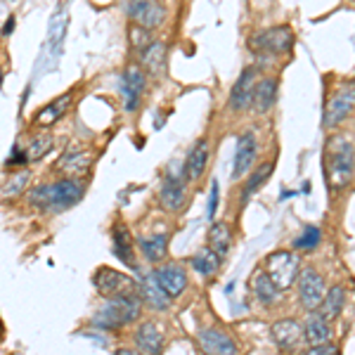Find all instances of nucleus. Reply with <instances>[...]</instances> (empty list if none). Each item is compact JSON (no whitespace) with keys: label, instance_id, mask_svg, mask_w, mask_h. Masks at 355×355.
<instances>
[{"label":"nucleus","instance_id":"obj_21","mask_svg":"<svg viewBox=\"0 0 355 355\" xmlns=\"http://www.w3.org/2000/svg\"><path fill=\"white\" fill-rule=\"evenodd\" d=\"M209 159H211V145L206 137H199L192 145L190 154L185 159V180L187 182H199L202 175L209 168Z\"/></svg>","mask_w":355,"mask_h":355},{"label":"nucleus","instance_id":"obj_30","mask_svg":"<svg viewBox=\"0 0 355 355\" xmlns=\"http://www.w3.org/2000/svg\"><path fill=\"white\" fill-rule=\"evenodd\" d=\"M343 308H346V289H343L341 284H336V287H331V289L324 291L322 303H320L318 313L322 315V318H327L329 322H331V320H336L343 313Z\"/></svg>","mask_w":355,"mask_h":355},{"label":"nucleus","instance_id":"obj_20","mask_svg":"<svg viewBox=\"0 0 355 355\" xmlns=\"http://www.w3.org/2000/svg\"><path fill=\"white\" fill-rule=\"evenodd\" d=\"M135 348L142 355H162L166 346V336L157 322H142L133 334Z\"/></svg>","mask_w":355,"mask_h":355},{"label":"nucleus","instance_id":"obj_5","mask_svg":"<svg viewBox=\"0 0 355 355\" xmlns=\"http://www.w3.org/2000/svg\"><path fill=\"white\" fill-rule=\"evenodd\" d=\"M93 284L97 294L105 299H116V296H135L137 294V282L130 275H125L116 268L102 266L97 268L93 275Z\"/></svg>","mask_w":355,"mask_h":355},{"label":"nucleus","instance_id":"obj_27","mask_svg":"<svg viewBox=\"0 0 355 355\" xmlns=\"http://www.w3.org/2000/svg\"><path fill=\"white\" fill-rule=\"evenodd\" d=\"M140 62L152 76L162 78L166 73V64H168V50H166V45L162 41H152L140 53Z\"/></svg>","mask_w":355,"mask_h":355},{"label":"nucleus","instance_id":"obj_15","mask_svg":"<svg viewBox=\"0 0 355 355\" xmlns=\"http://www.w3.org/2000/svg\"><path fill=\"white\" fill-rule=\"evenodd\" d=\"M135 282H137V296H140L142 303H147L152 311H168L173 299H171V296L162 289V284L157 282L154 270L142 272L140 279H135Z\"/></svg>","mask_w":355,"mask_h":355},{"label":"nucleus","instance_id":"obj_2","mask_svg":"<svg viewBox=\"0 0 355 355\" xmlns=\"http://www.w3.org/2000/svg\"><path fill=\"white\" fill-rule=\"evenodd\" d=\"M142 313V301L140 296H116V299H107L105 306L90 318V324L95 329L102 331H116L133 324Z\"/></svg>","mask_w":355,"mask_h":355},{"label":"nucleus","instance_id":"obj_24","mask_svg":"<svg viewBox=\"0 0 355 355\" xmlns=\"http://www.w3.org/2000/svg\"><path fill=\"white\" fill-rule=\"evenodd\" d=\"M31 171L28 168H17L10 175H5V180L0 182V202H15V199L24 197V192L31 185Z\"/></svg>","mask_w":355,"mask_h":355},{"label":"nucleus","instance_id":"obj_38","mask_svg":"<svg viewBox=\"0 0 355 355\" xmlns=\"http://www.w3.org/2000/svg\"><path fill=\"white\" fill-rule=\"evenodd\" d=\"M303 355H341V351H339V346H336V343L327 341V343H318V346H311Z\"/></svg>","mask_w":355,"mask_h":355},{"label":"nucleus","instance_id":"obj_16","mask_svg":"<svg viewBox=\"0 0 355 355\" xmlns=\"http://www.w3.org/2000/svg\"><path fill=\"white\" fill-rule=\"evenodd\" d=\"M154 275H157V282L162 284V289L171 296V299H180V296L185 294L187 284H190L187 270L180 266V263H166V266L157 268Z\"/></svg>","mask_w":355,"mask_h":355},{"label":"nucleus","instance_id":"obj_31","mask_svg":"<svg viewBox=\"0 0 355 355\" xmlns=\"http://www.w3.org/2000/svg\"><path fill=\"white\" fill-rule=\"evenodd\" d=\"M209 246L220 256V259H225V256L230 254V249H232V227H230V223L216 220L214 225H211Z\"/></svg>","mask_w":355,"mask_h":355},{"label":"nucleus","instance_id":"obj_42","mask_svg":"<svg viewBox=\"0 0 355 355\" xmlns=\"http://www.w3.org/2000/svg\"><path fill=\"white\" fill-rule=\"evenodd\" d=\"M114 355H142V353L137 351V348H119Z\"/></svg>","mask_w":355,"mask_h":355},{"label":"nucleus","instance_id":"obj_10","mask_svg":"<svg viewBox=\"0 0 355 355\" xmlns=\"http://www.w3.org/2000/svg\"><path fill=\"white\" fill-rule=\"evenodd\" d=\"M121 97H123V110L128 114L137 112L142 100V93L147 90V73L140 64H128L121 73Z\"/></svg>","mask_w":355,"mask_h":355},{"label":"nucleus","instance_id":"obj_4","mask_svg":"<svg viewBox=\"0 0 355 355\" xmlns=\"http://www.w3.org/2000/svg\"><path fill=\"white\" fill-rule=\"evenodd\" d=\"M266 266H268V277L275 282V287L279 291H287L294 287L296 277H299V270H301V259L299 254L294 251H272L270 256L266 259Z\"/></svg>","mask_w":355,"mask_h":355},{"label":"nucleus","instance_id":"obj_6","mask_svg":"<svg viewBox=\"0 0 355 355\" xmlns=\"http://www.w3.org/2000/svg\"><path fill=\"white\" fill-rule=\"evenodd\" d=\"M85 194V182L78 178H60L48 182V214H60L76 206Z\"/></svg>","mask_w":355,"mask_h":355},{"label":"nucleus","instance_id":"obj_29","mask_svg":"<svg viewBox=\"0 0 355 355\" xmlns=\"http://www.w3.org/2000/svg\"><path fill=\"white\" fill-rule=\"evenodd\" d=\"M251 291H254L256 301H259L261 306H272V303H277V299L282 296V291L275 287V282L268 277L266 270H256L254 279H251Z\"/></svg>","mask_w":355,"mask_h":355},{"label":"nucleus","instance_id":"obj_8","mask_svg":"<svg viewBox=\"0 0 355 355\" xmlns=\"http://www.w3.org/2000/svg\"><path fill=\"white\" fill-rule=\"evenodd\" d=\"M296 294H299V303L303 306V311H318L322 296L327 291V282L315 268H301L299 277H296Z\"/></svg>","mask_w":355,"mask_h":355},{"label":"nucleus","instance_id":"obj_11","mask_svg":"<svg viewBox=\"0 0 355 355\" xmlns=\"http://www.w3.org/2000/svg\"><path fill=\"white\" fill-rule=\"evenodd\" d=\"M256 81H259V71H256V67H244L242 71H239L237 81L232 83L230 97H227V110H230L232 114H242L246 110H251Z\"/></svg>","mask_w":355,"mask_h":355},{"label":"nucleus","instance_id":"obj_14","mask_svg":"<svg viewBox=\"0 0 355 355\" xmlns=\"http://www.w3.org/2000/svg\"><path fill=\"white\" fill-rule=\"evenodd\" d=\"M187 204V190L182 178L164 175L162 187H159V206L166 214H180Z\"/></svg>","mask_w":355,"mask_h":355},{"label":"nucleus","instance_id":"obj_37","mask_svg":"<svg viewBox=\"0 0 355 355\" xmlns=\"http://www.w3.org/2000/svg\"><path fill=\"white\" fill-rule=\"evenodd\" d=\"M28 164V157H26V150H21L19 145L12 147V154H10V159L5 162L8 168H26Z\"/></svg>","mask_w":355,"mask_h":355},{"label":"nucleus","instance_id":"obj_9","mask_svg":"<svg viewBox=\"0 0 355 355\" xmlns=\"http://www.w3.org/2000/svg\"><path fill=\"white\" fill-rule=\"evenodd\" d=\"M125 15L133 19V24L154 31V28L164 26L166 10L159 0H123Z\"/></svg>","mask_w":355,"mask_h":355},{"label":"nucleus","instance_id":"obj_34","mask_svg":"<svg viewBox=\"0 0 355 355\" xmlns=\"http://www.w3.org/2000/svg\"><path fill=\"white\" fill-rule=\"evenodd\" d=\"M320 242H322V230H320L318 225H308L306 230L301 232V237L294 239V249L313 251Z\"/></svg>","mask_w":355,"mask_h":355},{"label":"nucleus","instance_id":"obj_40","mask_svg":"<svg viewBox=\"0 0 355 355\" xmlns=\"http://www.w3.org/2000/svg\"><path fill=\"white\" fill-rule=\"evenodd\" d=\"M62 38H64V24H57V21H53V28H50V45H53L55 55L60 53V45H62Z\"/></svg>","mask_w":355,"mask_h":355},{"label":"nucleus","instance_id":"obj_7","mask_svg":"<svg viewBox=\"0 0 355 355\" xmlns=\"http://www.w3.org/2000/svg\"><path fill=\"white\" fill-rule=\"evenodd\" d=\"M353 107H355V88H353V83L351 81L341 83L339 88H336L334 93L329 95L327 105H324L322 125L327 130L339 128V125L346 121V119H351Z\"/></svg>","mask_w":355,"mask_h":355},{"label":"nucleus","instance_id":"obj_35","mask_svg":"<svg viewBox=\"0 0 355 355\" xmlns=\"http://www.w3.org/2000/svg\"><path fill=\"white\" fill-rule=\"evenodd\" d=\"M150 33L152 31H147V28H142V26H137V24L128 26V41H130V45H133V50H137V55H140L142 50H145L147 45L152 43Z\"/></svg>","mask_w":355,"mask_h":355},{"label":"nucleus","instance_id":"obj_19","mask_svg":"<svg viewBox=\"0 0 355 355\" xmlns=\"http://www.w3.org/2000/svg\"><path fill=\"white\" fill-rule=\"evenodd\" d=\"M112 242H114V256H116L119 261L123 263L125 268H130V270H137V254H135V239L133 234H130L128 225H123V223H116L112 230Z\"/></svg>","mask_w":355,"mask_h":355},{"label":"nucleus","instance_id":"obj_3","mask_svg":"<svg viewBox=\"0 0 355 355\" xmlns=\"http://www.w3.org/2000/svg\"><path fill=\"white\" fill-rule=\"evenodd\" d=\"M294 31L287 24L263 28V31L254 33L249 38V50H254L261 57H275V55H284L294 48Z\"/></svg>","mask_w":355,"mask_h":355},{"label":"nucleus","instance_id":"obj_13","mask_svg":"<svg viewBox=\"0 0 355 355\" xmlns=\"http://www.w3.org/2000/svg\"><path fill=\"white\" fill-rule=\"evenodd\" d=\"M197 343L204 355H239L237 341L220 327H204L197 334Z\"/></svg>","mask_w":355,"mask_h":355},{"label":"nucleus","instance_id":"obj_39","mask_svg":"<svg viewBox=\"0 0 355 355\" xmlns=\"http://www.w3.org/2000/svg\"><path fill=\"white\" fill-rule=\"evenodd\" d=\"M216 211H218V180L211 182V194H209V209H206V216L214 220Z\"/></svg>","mask_w":355,"mask_h":355},{"label":"nucleus","instance_id":"obj_33","mask_svg":"<svg viewBox=\"0 0 355 355\" xmlns=\"http://www.w3.org/2000/svg\"><path fill=\"white\" fill-rule=\"evenodd\" d=\"M53 147H55V137L53 135H48V133L36 135L26 147L28 162H41L43 157H48V154L53 152Z\"/></svg>","mask_w":355,"mask_h":355},{"label":"nucleus","instance_id":"obj_36","mask_svg":"<svg viewBox=\"0 0 355 355\" xmlns=\"http://www.w3.org/2000/svg\"><path fill=\"white\" fill-rule=\"evenodd\" d=\"M26 202L28 206L38 211H48V185H36L26 192Z\"/></svg>","mask_w":355,"mask_h":355},{"label":"nucleus","instance_id":"obj_28","mask_svg":"<svg viewBox=\"0 0 355 355\" xmlns=\"http://www.w3.org/2000/svg\"><path fill=\"white\" fill-rule=\"evenodd\" d=\"M275 100H277V78L266 76V78H261V81H256L251 107L259 114H268L275 107Z\"/></svg>","mask_w":355,"mask_h":355},{"label":"nucleus","instance_id":"obj_22","mask_svg":"<svg viewBox=\"0 0 355 355\" xmlns=\"http://www.w3.org/2000/svg\"><path fill=\"white\" fill-rule=\"evenodd\" d=\"M71 102H73V93H64L60 97H55L50 105H45L38 110V114L33 116V123H36V128H50V125H55L57 121H62V116L71 110Z\"/></svg>","mask_w":355,"mask_h":355},{"label":"nucleus","instance_id":"obj_18","mask_svg":"<svg viewBox=\"0 0 355 355\" xmlns=\"http://www.w3.org/2000/svg\"><path fill=\"white\" fill-rule=\"evenodd\" d=\"M55 171H60L67 178H85L93 171V154L88 150H67L62 159L55 164Z\"/></svg>","mask_w":355,"mask_h":355},{"label":"nucleus","instance_id":"obj_12","mask_svg":"<svg viewBox=\"0 0 355 355\" xmlns=\"http://www.w3.org/2000/svg\"><path fill=\"white\" fill-rule=\"evenodd\" d=\"M256 157H259V140H256L254 130H244L234 147L232 159V180H242V178L254 168Z\"/></svg>","mask_w":355,"mask_h":355},{"label":"nucleus","instance_id":"obj_43","mask_svg":"<svg viewBox=\"0 0 355 355\" xmlns=\"http://www.w3.org/2000/svg\"><path fill=\"white\" fill-rule=\"evenodd\" d=\"M0 85H3V67H0Z\"/></svg>","mask_w":355,"mask_h":355},{"label":"nucleus","instance_id":"obj_25","mask_svg":"<svg viewBox=\"0 0 355 355\" xmlns=\"http://www.w3.org/2000/svg\"><path fill=\"white\" fill-rule=\"evenodd\" d=\"M272 171H275V162H263L259 168L249 171V178H246L242 190H239V206H242V209L251 202V197H254V194L266 185L268 178L272 175Z\"/></svg>","mask_w":355,"mask_h":355},{"label":"nucleus","instance_id":"obj_23","mask_svg":"<svg viewBox=\"0 0 355 355\" xmlns=\"http://www.w3.org/2000/svg\"><path fill=\"white\" fill-rule=\"evenodd\" d=\"M303 329V341L311 343V346H318V343H327L331 341L334 331H331V322L327 318H322L318 311L308 313V320L301 324Z\"/></svg>","mask_w":355,"mask_h":355},{"label":"nucleus","instance_id":"obj_32","mask_svg":"<svg viewBox=\"0 0 355 355\" xmlns=\"http://www.w3.org/2000/svg\"><path fill=\"white\" fill-rule=\"evenodd\" d=\"M220 263H223L220 256L216 254L211 246H204L192 259V268H194V272H199L202 277H214V275L220 270Z\"/></svg>","mask_w":355,"mask_h":355},{"label":"nucleus","instance_id":"obj_17","mask_svg":"<svg viewBox=\"0 0 355 355\" xmlns=\"http://www.w3.org/2000/svg\"><path fill=\"white\" fill-rule=\"evenodd\" d=\"M270 336L275 341V346L279 351H296V348L303 343V329H301V322L294 318H284V320H277V322L270 327Z\"/></svg>","mask_w":355,"mask_h":355},{"label":"nucleus","instance_id":"obj_26","mask_svg":"<svg viewBox=\"0 0 355 355\" xmlns=\"http://www.w3.org/2000/svg\"><path fill=\"white\" fill-rule=\"evenodd\" d=\"M168 242H171L168 232H154V234H142V237H137V246H140L142 256L150 263H159L166 259V254H168Z\"/></svg>","mask_w":355,"mask_h":355},{"label":"nucleus","instance_id":"obj_1","mask_svg":"<svg viewBox=\"0 0 355 355\" xmlns=\"http://www.w3.org/2000/svg\"><path fill=\"white\" fill-rule=\"evenodd\" d=\"M324 182L331 190H346L353 182V142L348 135H334L324 147Z\"/></svg>","mask_w":355,"mask_h":355},{"label":"nucleus","instance_id":"obj_41","mask_svg":"<svg viewBox=\"0 0 355 355\" xmlns=\"http://www.w3.org/2000/svg\"><path fill=\"white\" fill-rule=\"evenodd\" d=\"M15 24H17V17H15V15H10V17H8V21H5V26L0 28V33H3V36H10V33L15 31Z\"/></svg>","mask_w":355,"mask_h":355}]
</instances>
